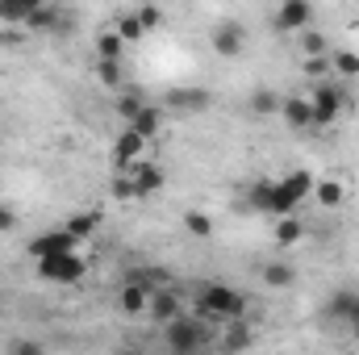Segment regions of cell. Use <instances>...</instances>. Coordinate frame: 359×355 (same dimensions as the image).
Returning <instances> with one entry per match:
<instances>
[{"label": "cell", "mask_w": 359, "mask_h": 355, "mask_svg": "<svg viewBox=\"0 0 359 355\" xmlns=\"http://www.w3.org/2000/svg\"><path fill=\"white\" fill-rule=\"evenodd\" d=\"M196 309H201V318H213V322H238V318H247V297L230 284H201Z\"/></svg>", "instance_id": "6da1fadb"}, {"label": "cell", "mask_w": 359, "mask_h": 355, "mask_svg": "<svg viewBox=\"0 0 359 355\" xmlns=\"http://www.w3.org/2000/svg\"><path fill=\"white\" fill-rule=\"evenodd\" d=\"M217 335H213V326L205 322V318H176L168 330H163V343H168V351L172 355H201L209 343H213Z\"/></svg>", "instance_id": "7a4b0ae2"}, {"label": "cell", "mask_w": 359, "mask_h": 355, "mask_svg": "<svg viewBox=\"0 0 359 355\" xmlns=\"http://www.w3.org/2000/svg\"><path fill=\"white\" fill-rule=\"evenodd\" d=\"M313 184H318V180L309 176L305 168L288 172L284 180H271V201H268V213H276V217H292V213H297V205L313 196Z\"/></svg>", "instance_id": "3957f363"}, {"label": "cell", "mask_w": 359, "mask_h": 355, "mask_svg": "<svg viewBox=\"0 0 359 355\" xmlns=\"http://www.w3.org/2000/svg\"><path fill=\"white\" fill-rule=\"evenodd\" d=\"M309 105H313V130H322V126H334V117L351 105V96L339 84H318L313 96H309Z\"/></svg>", "instance_id": "277c9868"}, {"label": "cell", "mask_w": 359, "mask_h": 355, "mask_svg": "<svg viewBox=\"0 0 359 355\" xmlns=\"http://www.w3.org/2000/svg\"><path fill=\"white\" fill-rule=\"evenodd\" d=\"M84 272H88V264H84V255H80V251L38 260V276H42V280H50V284H76Z\"/></svg>", "instance_id": "5b68a950"}, {"label": "cell", "mask_w": 359, "mask_h": 355, "mask_svg": "<svg viewBox=\"0 0 359 355\" xmlns=\"http://www.w3.org/2000/svg\"><path fill=\"white\" fill-rule=\"evenodd\" d=\"M209 46H213V55H222V59H238V55L247 51V29H243L238 21H217V25L209 29Z\"/></svg>", "instance_id": "8992f818"}, {"label": "cell", "mask_w": 359, "mask_h": 355, "mask_svg": "<svg viewBox=\"0 0 359 355\" xmlns=\"http://www.w3.org/2000/svg\"><path fill=\"white\" fill-rule=\"evenodd\" d=\"M276 29L280 34H305V29H313V4H305V0L280 4L276 8Z\"/></svg>", "instance_id": "52a82bcc"}, {"label": "cell", "mask_w": 359, "mask_h": 355, "mask_svg": "<svg viewBox=\"0 0 359 355\" xmlns=\"http://www.w3.org/2000/svg\"><path fill=\"white\" fill-rule=\"evenodd\" d=\"M142 151H147V138H138L130 126L117 134V142H113V168L117 172H134L138 163H142Z\"/></svg>", "instance_id": "ba28073f"}, {"label": "cell", "mask_w": 359, "mask_h": 355, "mask_svg": "<svg viewBox=\"0 0 359 355\" xmlns=\"http://www.w3.org/2000/svg\"><path fill=\"white\" fill-rule=\"evenodd\" d=\"M159 284L155 280H147V276H138V280H130L126 288H121V297H117V305H121V314H130V318H138V314H147L151 309V293H155Z\"/></svg>", "instance_id": "9c48e42d"}, {"label": "cell", "mask_w": 359, "mask_h": 355, "mask_svg": "<svg viewBox=\"0 0 359 355\" xmlns=\"http://www.w3.org/2000/svg\"><path fill=\"white\" fill-rule=\"evenodd\" d=\"M147 318L159 322L163 330H168L176 318H184V301H180L176 288H155V293H151V309H147Z\"/></svg>", "instance_id": "30bf717a"}, {"label": "cell", "mask_w": 359, "mask_h": 355, "mask_svg": "<svg viewBox=\"0 0 359 355\" xmlns=\"http://www.w3.org/2000/svg\"><path fill=\"white\" fill-rule=\"evenodd\" d=\"M80 243L67 234V230H50V234H38V239H29V255L34 260H50V255H72Z\"/></svg>", "instance_id": "8fae6325"}, {"label": "cell", "mask_w": 359, "mask_h": 355, "mask_svg": "<svg viewBox=\"0 0 359 355\" xmlns=\"http://www.w3.org/2000/svg\"><path fill=\"white\" fill-rule=\"evenodd\" d=\"M280 117H284V126L288 130H313V105H309V96H284V105H280Z\"/></svg>", "instance_id": "7c38bea8"}, {"label": "cell", "mask_w": 359, "mask_h": 355, "mask_svg": "<svg viewBox=\"0 0 359 355\" xmlns=\"http://www.w3.org/2000/svg\"><path fill=\"white\" fill-rule=\"evenodd\" d=\"M217 347L230 355L247 351V347H255V330H251V322L247 318H238V322H226V330L217 335Z\"/></svg>", "instance_id": "4fadbf2b"}, {"label": "cell", "mask_w": 359, "mask_h": 355, "mask_svg": "<svg viewBox=\"0 0 359 355\" xmlns=\"http://www.w3.org/2000/svg\"><path fill=\"white\" fill-rule=\"evenodd\" d=\"M168 105L176 113H205V109H213V92L209 88H172L168 92Z\"/></svg>", "instance_id": "5bb4252c"}, {"label": "cell", "mask_w": 359, "mask_h": 355, "mask_svg": "<svg viewBox=\"0 0 359 355\" xmlns=\"http://www.w3.org/2000/svg\"><path fill=\"white\" fill-rule=\"evenodd\" d=\"M355 309H359V293H351V288H339V293H330V297H326L322 318H330V322H339V326H343Z\"/></svg>", "instance_id": "9a60e30c"}, {"label": "cell", "mask_w": 359, "mask_h": 355, "mask_svg": "<svg viewBox=\"0 0 359 355\" xmlns=\"http://www.w3.org/2000/svg\"><path fill=\"white\" fill-rule=\"evenodd\" d=\"M159 188H163V172H159L155 163H147V159H142V163L134 168V196H138V201H147V196H155Z\"/></svg>", "instance_id": "2e32d148"}, {"label": "cell", "mask_w": 359, "mask_h": 355, "mask_svg": "<svg viewBox=\"0 0 359 355\" xmlns=\"http://www.w3.org/2000/svg\"><path fill=\"white\" fill-rule=\"evenodd\" d=\"M147 105H151V100H147L142 92H134V88H121V92H117V100H113V109H117V117H121L126 126H130V121H134Z\"/></svg>", "instance_id": "e0dca14e"}, {"label": "cell", "mask_w": 359, "mask_h": 355, "mask_svg": "<svg viewBox=\"0 0 359 355\" xmlns=\"http://www.w3.org/2000/svg\"><path fill=\"white\" fill-rule=\"evenodd\" d=\"M280 105H284V96L280 92H271V88H255L251 96H247V109L255 113V117H280Z\"/></svg>", "instance_id": "ac0fdd59"}, {"label": "cell", "mask_w": 359, "mask_h": 355, "mask_svg": "<svg viewBox=\"0 0 359 355\" xmlns=\"http://www.w3.org/2000/svg\"><path fill=\"white\" fill-rule=\"evenodd\" d=\"M130 130H134L138 138H155V134L163 130V109H159V105H147V109L130 121Z\"/></svg>", "instance_id": "d6986e66"}, {"label": "cell", "mask_w": 359, "mask_h": 355, "mask_svg": "<svg viewBox=\"0 0 359 355\" xmlns=\"http://www.w3.org/2000/svg\"><path fill=\"white\" fill-rule=\"evenodd\" d=\"M264 284L268 288H292L297 284V267L284 264V260H271V264H264Z\"/></svg>", "instance_id": "ffe728a7"}, {"label": "cell", "mask_w": 359, "mask_h": 355, "mask_svg": "<svg viewBox=\"0 0 359 355\" xmlns=\"http://www.w3.org/2000/svg\"><path fill=\"white\" fill-rule=\"evenodd\" d=\"M313 201H318L322 209H339V205L347 201V188H343L339 180H322V184H313Z\"/></svg>", "instance_id": "44dd1931"}, {"label": "cell", "mask_w": 359, "mask_h": 355, "mask_svg": "<svg viewBox=\"0 0 359 355\" xmlns=\"http://www.w3.org/2000/svg\"><path fill=\"white\" fill-rule=\"evenodd\" d=\"M34 8H38V0H0V21L4 25H25Z\"/></svg>", "instance_id": "7402d4cb"}, {"label": "cell", "mask_w": 359, "mask_h": 355, "mask_svg": "<svg viewBox=\"0 0 359 355\" xmlns=\"http://www.w3.org/2000/svg\"><path fill=\"white\" fill-rule=\"evenodd\" d=\"M25 25H29V29H46V34H50V29H63V13H59L55 4H46V8L38 4V8L29 13V21H25Z\"/></svg>", "instance_id": "603a6c76"}, {"label": "cell", "mask_w": 359, "mask_h": 355, "mask_svg": "<svg viewBox=\"0 0 359 355\" xmlns=\"http://www.w3.org/2000/svg\"><path fill=\"white\" fill-rule=\"evenodd\" d=\"M121 51H126V42H121L117 29H109V34L96 38V55H100V63H121Z\"/></svg>", "instance_id": "cb8c5ba5"}, {"label": "cell", "mask_w": 359, "mask_h": 355, "mask_svg": "<svg viewBox=\"0 0 359 355\" xmlns=\"http://www.w3.org/2000/svg\"><path fill=\"white\" fill-rule=\"evenodd\" d=\"M180 222H184V230H188L192 239H213V217H209V213H201V209H188Z\"/></svg>", "instance_id": "d4e9b609"}, {"label": "cell", "mask_w": 359, "mask_h": 355, "mask_svg": "<svg viewBox=\"0 0 359 355\" xmlns=\"http://www.w3.org/2000/svg\"><path fill=\"white\" fill-rule=\"evenodd\" d=\"M96 226H100V213H76L63 230H67L76 243H84V239H92V230H96Z\"/></svg>", "instance_id": "484cf974"}, {"label": "cell", "mask_w": 359, "mask_h": 355, "mask_svg": "<svg viewBox=\"0 0 359 355\" xmlns=\"http://www.w3.org/2000/svg\"><path fill=\"white\" fill-rule=\"evenodd\" d=\"M268 201H271V180H255L247 188V196H243V205L247 209H259V213H268Z\"/></svg>", "instance_id": "4316f807"}, {"label": "cell", "mask_w": 359, "mask_h": 355, "mask_svg": "<svg viewBox=\"0 0 359 355\" xmlns=\"http://www.w3.org/2000/svg\"><path fill=\"white\" fill-rule=\"evenodd\" d=\"M301 234H305V226H301L297 217H280V222H276V243H280V247L301 243Z\"/></svg>", "instance_id": "83f0119b"}, {"label": "cell", "mask_w": 359, "mask_h": 355, "mask_svg": "<svg viewBox=\"0 0 359 355\" xmlns=\"http://www.w3.org/2000/svg\"><path fill=\"white\" fill-rule=\"evenodd\" d=\"M330 67H334L339 76H347V80H359V55L355 51H339V55H330Z\"/></svg>", "instance_id": "f1b7e54d"}, {"label": "cell", "mask_w": 359, "mask_h": 355, "mask_svg": "<svg viewBox=\"0 0 359 355\" xmlns=\"http://www.w3.org/2000/svg\"><path fill=\"white\" fill-rule=\"evenodd\" d=\"M301 51H305V59H326V34L305 29L301 34Z\"/></svg>", "instance_id": "f546056e"}, {"label": "cell", "mask_w": 359, "mask_h": 355, "mask_svg": "<svg viewBox=\"0 0 359 355\" xmlns=\"http://www.w3.org/2000/svg\"><path fill=\"white\" fill-rule=\"evenodd\" d=\"M96 80H100L104 88L121 92V63H100V59H96Z\"/></svg>", "instance_id": "4dcf8cb0"}, {"label": "cell", "mask_w": 359, "mask_h": 355, "mask_svg": "<svg viewBox=\"0 0 359 355\" xmlns=\"http://www.w3.org/2000/svg\"><path fill=\"white\" fill-rule=\"evenodd\" d=\"M134 17H138V25H142V34H151V29H155V25L163 21V8H155V4H142V8H138Z\"/></svg>", "instance_id": "1f68e13d"}, {"label": "cell", "mask_w": 359, "mask_h": 355, "mask_svg": "<svg viewBox=\"0 0 359 355\" xmlns=\"http://www.w3.org/2000/svg\"><path fill=\"white\" fill-rule=\"evenodd\" d=\"M117 34H121V42H138V38H142L138 17H134V13H130V17H121V21H117Z\"/></svg>", "instance_id": "d6a6232c"}, {"label": "cell", "mask_w": 359, "mask_h": 355, "mask_svg": "<svg viewBox=\"0 0 359 355\" xmlns=\"http://www.w3.org/2000/svg\"><path fill=\"white\" fill-rule=\"evenodd\" d=\"M330 72H334V67H330V55H326V59H305V76H309V80H322V76H330Z\"/></svg>", "instance_id": "836d02e7"}, {"label": "cell", "mask_w": 359, "mask_h": 355, "mask_svg": "<svg viewBox=\"0 0 359 355\" xmlns=\"http://www.w3.org/2000/svg\"><path fill=\"white\" fill-rule=\"evenodd\" d=\"M17 226H21V217H17V209H13V205H4V201H0V234H13V230H17Z\"/></svg>", "instance_id": "e575fe53"}, {"label": "cell", "mask_w": 359, "mask_h": 355, "mask_svg": "<svg viewBox=\"0 0 359 355\" xmlns=\"http://www.w3.org/2000/svg\"><path fill=\"white\" fill-rule=\"evenodd\" d=\"M8 355H46V347L34 343V339H17V343L8 347Z\"/></svg>", "instance_id": "d590c367"}, {"label": "cell", "mask_w": 359, "mask_h": 355, "mask_svg": "<svg viewBox=\"0 0 359 355\" xmlns=\"http://www.w3.org/2000/svg\"><path fill=\"white\" fill-rule=\"evenodd\" d=\"M113 196L117 201H138L134 196V180H113Z\"/></svg>", "instance_id": "8d00e7d4"}, {"label": "cell", "mask_w": 359, "mask_h": 355, "mask_svg": "<svg viewBox=\"0 0 359 355\" xmlns=\"http://www.w3.org/2000/svg\"><path fill=\"white\" fill-rule=\"evenodd\" d=\"M343 330H347L351 339H359V309L351 314V318H347V322H343Z\"/></svg>", "instance_id": "74e56055"}, {"label": "cell", "mask_w": 359, "mask_h": 355, "mask_svg": "<svg viewBox=\"0 0 359 355\" xmlns=\"http://www.w3.org/2000/svg\"><path fill=\"white\" fill-rule=\"evenodd\" d=\"M117 355H138V351H117Z\"/></svg>", "instance_id": "f35d334b"}, {"label": "cell", "mask_w": 359, "mask_h": 355, "mask_svg": "<svg viewBox=\"0 0 359 355\" xmlns=\"http://www.w3.org/2000/svg\"><path fill=\"white\" fill-rule=\"evenodd\" d=\"M355 355H359V339H355Z\"/></svg>", "instance_id": "ab89813d"}]
</instances>
